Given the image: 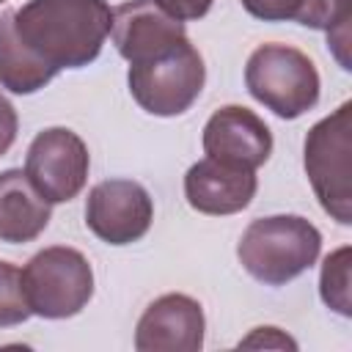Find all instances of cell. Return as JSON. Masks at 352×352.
Listing matches in <instances>:
<instances>
[{
    "label": "cell",
    "mask_w": 352,
    "mask_h": 352,
    "mask_svg": "<svg viewBox=\"0 0 352 352\" xmlns=\"http://www.w3.org/2000/svg\"><path fill=\"white\" fill-rule=\"evenodd\" d=\"M113 25L104 0H28L0 16V85L36 94L58 72L99 58Z\"/></svg>",
    "instance_id": "1"
},
{
    "label": "cell",
    "mask_w": 352,
    "mask_h": 352,
    "mask_svg": "<svg viewBox=\"0 0 352 352\" xmlns=\"http://www.w3.org/2000/svg\"><path fill=\"white\" fill-rule=\"evenodd\" d=\"M322 250L319 228L300 214L253 220L236 245L239 264L264 286H283L314 267Z\"/></svg>",
    "instance_id": "2"
},
{
    "label": "cell",
    "mask_w": 352,
    "mask_h": 352,
    "mask_svg": "<svg viewBox=\"0 0 352 352\" xmlns=\"http://www.w3.org/2000/svg\"><path fill=\"white\" fill-rule=\"evenodd\" d=\"M245 85L250 96L272 110L278 118H300L319 102V72L314 60L289 44H261L250 52L245 66Z\"/></svg>",
    "instance_id": "3"
},
{
    "label": "cell",
    "mask_w": 352,
    "mask_h": 352,
    "mask_svg": "<svg viewBox=\"0 0 352 352\" xmlns=\"http://www.w3.org/2000/svg\"><path fill=\"white\" fill-rule=\"evenodd\" d=\"M352 104L344 102L338 110L316 121L302 146V165L314 195L322 209L341 226L352 223Z\"/></svg>",
    "instance_id": "4"
},
{
    "label": "cell",
    "mask_w": 352,
    "mask_h": 352,
    "mask_svg": "<svg viewBox=\"0 0 352 352\" xmlns=\"http://www.w3.org/2000/svg\"><path fill=\"white\" fill-rule=\"evenodd\" d=\"M19 275L30 314L41 319H69L94 297L91 261L69 245L38 250L19 270Z\"/></svg>",
    "instance_id": "5"
},
{
    "label": "cell",
    "mask_w": 352,
    "mask_h": 352,
    "mask_svg": "<svg viewBox=\"0 0 352 352\" xmlns=\"http://www.w3.org/2000/svg\"><path fill=\"white\" fill-rule=\"evenodd\" d=\"M126 82L132 99L146 113L170 118L195 104L206 82V66L201 52L187 41L165 58L129 66Z\"/></svg>",
    "instance_id": "6"
},
{
    "label": "cell",
    "mask_w": 352,
    "mask_h": 352,
    "mask_svg": "<svg viewBox=\"0 0 352 352\" xmlns=\"http://www.w3.org/2000/svg\"><path fill=\"white\" fill-rule=\"evenodd\" d=\"M88 168L91 154L85 140L66 126H50L28 146L25 176L50 204L77 198L88 182Z\"/></svg>",
    "instance_id": "7"
},
{
    "label": "cell",
    "mask_w": 352,
    "mask_h": 352,
    "mask_svg": "<svg viewBox=\"0 0 352 352\" xmlns=\"http://www.w3.org/2000/svg\"><path fill=\"white\" fill-rule=\"evenodd\" d=\"M154 220V201L140 182L104 179L91 187L85 201V226L107 245H132L143 239Z\"/></svg>",
    "instance_id": "8"
},
{
    "label": "cell",
    "mask_w": 352,
    "mask_h": 352,
    "mask_svg": "<svg viewBox=\"0 0 352 352\" xmlns=\"http://www.w3.org/2000/svg\"><path fill=\"white\" fill-rule=\"evenodd\" d=\"M110 36L129 66L165 58L190 41L184 22L168 14L157 0H129L116 6Z\"/></svg>",
    "instance_id": "9"
},
{
    "label": "cell",
    "mask_w": 352,
    "mask_h": 352,
    "mask_svg": "<svg viewBox=\"0 0 352 352\" xmlns=\"http://www.w3.org/2000/svg\"><path fill=\"white\" fill-rule=\"evenodd\" d=\"M204 308L198 300L170 292L157 297L135 327L138 352H198L204 346Z\"/></svg>",
    "instance_id": "10"
},
{
    "label": "cell",
    "mask_w": 352,
    "mask_h": 352,
    "mask_svg": "<svg viewBox=\"0 0 352 352\" xmlns=\"http://www.w3.org/2000/svg\"><path fill=\"white\" fill-rule=\"evenodd\" d=\"M204 154L242 165V168H261L272 154V132L253 110L242 104H226L214 110L204 126Z\"/></svg>",
    "instance_id": "11"
},
{
    "label": "cell",
    "mask_w": 352,
    "mask_h": 352,
    "mask_svg": "<svg viewBox=\"0 0 352 352\" xmlns=\"http://www.w3.org/2000/svg\"><path fill=\"white\" fill-rule=\"evenodd\" d=\"M256 190V170L214 157L198 160L184 173V198L201 214H236L253 201Z\"/></svg>",
    "instance_id": "12"
},
{
    "label": "cell",
    "mask_w": 352,
    "mask_h": 352,
    "mask_svg": "<svg viewBox=\"0 0 352 352\" xmlns=\"http://www.w3.org/2000/svg\"><path fill=\"white\" fill-rule=\"evenodd\" d=\"M52 204L30 184L22 168L0 173V242H33L50 226Z\"/></svg>",
    "instance_id": "13"
},
{
    "label": "cell",
    "mask_w": 352,
    "mask_h": 352,
    "mask_svg": "<svg viewBox=\"0 0 352 352\" xmlns=\"http://www.w3.org/2000/svg\"><path fill=\"white\" fill-rule=\"evenodd\" d=\"M349 248H338L333 250L324 264H322V275H319V294L322 302L327 308H333L341 316L352 314V294H349Z\"/></svg>",
    "instance_id": "14"
},
{
    "label": "cell",
    "mask_w": 352,
    "mask_h": 352,
    "mask_svg": "<svg viewBox=\"0 0 352 352\" xmlns=\"http://www.w3.org/2000/svg\"><path fill=\"white\" fill-rule=\"evenodd\" d=\"M30 305L22 292V275L19 267L0 261V327H14L30 319Z\"/></svg>",
    "instance_id": "15"
},
{
    "label": "cell",
    "mask_w": 352,
    "mask_h": 352,
    "mask_svg": "<svg viewBox=\"0 0 352 352\" xmlns=\"http://www.w3.org/2000/svg\"><path fill=\"white\" fill-rule=\"evenodd\" d=\"M314 30H344L349 22V0H302L297 19Z\"/></svg>",
    "instance_id": "16"
},
{
    "label": "cell",
    "mask_w": 352,
    "mask_h": 352,
    "mask_svg": "<svg viewBox=\"0 0 352 352\" xmlns=\"http://www.w3.org/2000/svg\"><path fill=\"white\" fill-rule=\"evenodd\" d=\"M302 0H242V8L264 22H294Z\"/></svg>",
    "instance_id": "17"
},
{
    "label": "cell",
    "mask_w": 352,
    "mask_h": 352,
    "mask_svg": "<svg viewBox=\"0 0 352 352\" xmlns=\"http://www.w3.org/2000/svg\"><path fill=\"white\" fill-rule=\"evenodd\" d=\"M239 346H253V349H258V346H275V349H297V341L294 338H289L283 330H278V327H256L248 338H242L239 341Z\"/></svg>",
    "instance_id": "18"
},
{
    "label": "cell",
    "mask_w": 352,
    "mask_h": 352,
    "mask_svg": "<svg viewBox=\"0 0 352 352\" xmlns=\"http://www.w3.org/2000/svg\"><path fill=\"white\" fill-rule=\"evenodd\" d=\"M157 3H160L168 14H173L176 19H182V22H192V19L206 16L214 0H157Z\"/></svg>",
    "instance_id": "19"
},
{
    "label": "cell",
    "mask_w": 352,
    "mask_h": 352,
    "mask_svg": "<svg viewBox=\"0 0 352 352\" xmlns=\"http://www.w3.org/2000/svg\"><path fill=\"white\" fill-rule=\"evenodd\" d=\"M16 132H19L16 110H14V104H11V102L3 96V91H0V157L14 146Z\"/></svg>",
    "instance_id": "20"
},
{
    "label": "cell",
    "mask_w": 352,
    "mask_h": 352,
    "mask_svg": "<svg viewBox=\"0 0 352 352\" xmlns=\"http://www.w3.org/2000/svg\"><path fill=\"white\" fill-rule=\"evenodd\" d=\"M0 3H3V0H0Z\"/></svg>",
    "instance_id": "21"
}]
</instances>
